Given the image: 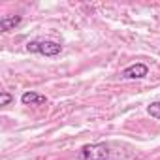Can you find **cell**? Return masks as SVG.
Listing matches in <instances>:
<instances>
[{"mask_svg": "<svg viewBox=\"0 0 160 160\" xmlns=\"http://www.w3.org/2000/svg\"><path fill=\"white\" fill-rule=\"evenodd\" d=\"M109 151L106 143H92V145H85L79 151L77 160H108Z\"/></svg>", "mask_w": 160, "mask_h": 160, "instance_id": "6da1fadb", "label": "cell"}, {"mask_svg": "<svg viewBox=\"0 0 160 160\" xmlns=\"http://www.w3.org/2000/svg\"><path fill=\"white\" fill-rule=\"evenodd\" d=\"M27 49L30 53H40V55H45V57H55L60 53V45L57 42H49V40H36V42H30L27 45Z\"/></svg>", "mask_w": 160, "mask_h": 160, "instance_id": "7a4b0ae2", "label": "cell"}, {"mask_svg": "<svg viewBox=\"0 0 160 160\" xmlns=\"http://www.w3.org/2000/svg\"><path fill=\"white\" fill-rule=\"evenodd\" d=\"M147 73H149V68L145 64H141V62L132 64V66H128V68L122 70V77H126V79H141Z\"/></svg>", "mask_w": 160, "mask_h": 160, "instance_id": "3957f363", "label": "cell"}, {"mask_svg": "<svg viewBox=\"0 0 160 160\" xmlns=\"http://www.w3.org/2000/svg\"><path fill=\"white\" fill-rule=\"evenodd\" d=\"M21 102H23L25 106H43V104L47 102V98H45L43 94H38V92L28 91V92H25V94L21 96Z\"/></svg>", "mask_w": 160, "mask_h": 160, "instance_id": "277c9868", "label": "cell"}, {"mask_svg": "<svg viewBox=\"0 0 160 160\" xmlns=\"http://www.w3.org/2000/svg\"><path fill=\"white\" fill-rule=\"evenodd\" d=\"M21 23V15H10V17H2L0 19V28H2L4 32L8 30H13L17 25Z\"/></svg>", "mask_w": 160, "mask_h": 160, "instance_id": "5b68a950", "label": "cell"}, {"mask_svg": "<svg viewBox=\"0 0 160 160\" xmlns=\"http://www.w3.org/2000/svg\"><path fill=\"white\" fill-rule=\"evenodd\" d=\"M147 113H149L151 117H154V119H160V102H152V104H149Z\"/></svg>", "mask_w": 160, "mask_h": 160, "instance_id": "8992f818", "label": "cell"}, {"mask_svg": "<svg viewBox=\"0 0 160 160\" xmlns=\"http://www.w3.org/2000/svg\"><path fill=\"white\" fill-rule=\"evenodd\" d=\"M12 100H13V98H12L10 92H6V91H4V92H0V106H8Z\"/></svg>", "mask_w": 160, "mask_h": 160, "instance_id": "52a82bcc", "label": "cell"}]
</instances>
